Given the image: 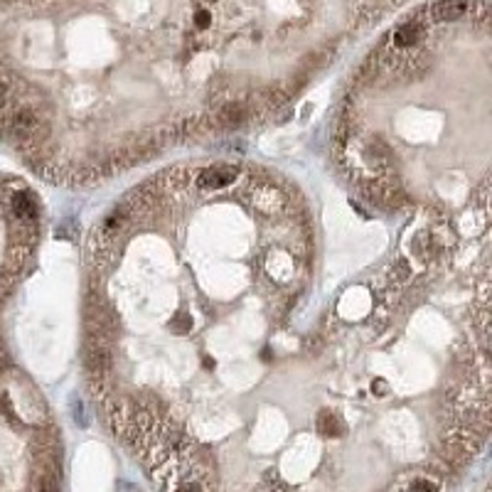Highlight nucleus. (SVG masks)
Here are the masks:
<instances>
[{"label": "nucleus", "mask_w": 492, "mask_h": 492, "mask_svg": "<svg viewBox=\"0 0 492 492\" xmlns=\"http://www.w3.org/2000/svg\"><path fill=\"white\" fill-rule=\"evenodd\" d=\"M239 170L234 165H215V168H207V170L200 172L197 177V185L202 190H222V187L232 185L236 180Z\"/></svg>", "instance_id": "f257e3e1"}, {"label": "nucleus", "mask_w": 492, "mask_h": 492, "mask_svg": "<svg viewBox=\"0 0 492 492\" xmlns=\"http://www.w3.org/2000/svg\"><path fill=\"white\" fill-rule=\"evenodd\" d=\"M15 212H18L20 217L32 220V217L37 215V205H34L30 195H15Z\"/></svg>", "instance_id": "20e7f679"}, {"label": "nucleus", "mask_w": 492, "mask_h": 492, "mask_svg": "<svg viewBox=\"0 0 492 492\" xmlns=\"http://www.w3.org/2000/svg\"><path fill=\"white\" fill-rule=\"evenodd\" d=\"M468 10V0H436L431 5V20L434 23H450L458 20Z\"/></svg>", "instance_id": "f03ea898"}, {"label": "nucleus", "mask_w": 492, "mask_h": 492, "mask_svg": "<svg viewBox=\"0 0 492 492\" xmlns=\"http://www.w3.org/2000/svg\"><path fill=\"white\" fill-rule=\"evenodd\" d=\"M172 327H175L177 332H187L192 327L190 315H180V320H172Z\"/></svg>", "instance_id": "423d86ee"}, {"label": "nucleus", "mask_w": 492, "mask_h": 492, "mask_svg": "<svg viewBox=\"0 0 492 492\" xmlns=\"http://www.w3.org/2000/svg\"><path fill=\"white\" fill-rule=\"evenodd\" d=\"M424 37V25L421 23H404L394 32V44L396 47H411Z\"/></svg>", "instance_id": "7ed1b4c3"}, {"label": "nucleus", "mask_w": 492, "mask_h": 492, "mask_svg": "<svg viewBox=\"0 0 492 492\" xmlns=\"http://www.w3.org/2000/svg\"><path fill=\"white\" fill-rule=\"evenodd\" d=\"M195 25L197 27H207V25H210V13H207V10H200V13L195 15Z\"/></svg>", "instance_id": "0eeeda50"}, {"label": "nucleus", "mask_w": 492, "mask_h": 492, "mask_svg": "<svg viewBox=\"0 0 492 492\" xmlns=\"http://www.w3.org/2000/svg\"><path fill=\"white\" fill-rule=\"evenodd\" d=\"M317 429L325 436H335L337 434V419L330 414V411H322L320 419H317Z\"/></svg>", "instance_id": "39448f33"}]
</instances>
